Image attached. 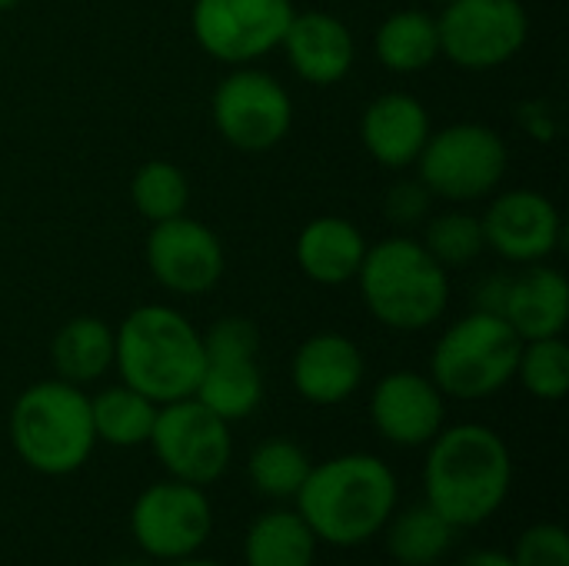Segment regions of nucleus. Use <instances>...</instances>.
<instances>
[{
	"label": "nucleus",
	"instance_id": "f257e3e1",
	"mask_svg": "<svg viewBox=\"0 0 569 566\" xmlns=\"http://www.w3.org/2000/svg\"><path fill=\"white\" fill-rule=\"evenodd\" d=\"M513 487L507 440L487 424L443 427L427 444L423 497L457 530H470L500 514Z\"/></svg>",
	"mask_w": 569,
	"mask_h": 566
},
{
	"label": "nucleus",
	"instance_id": "f03ea898",
	"mask_svg": "<svg viewBox=\"0 0 569 566\" xmlns=\"http://www.w3.org/2000/svg\"><path fill=\"white\" fill-rule=\"evenodd\" d=\"M400 484L377 454H340L313 464L293 504L320 544L357 547L383 534L397 510Z\"/></svg>",
	"mask_w": 569,
	"mask_h": 566
},
{
	"label": "nucleus",
	"instance_id": "7ed1b4c3",
	"mask_svg": "<svg viewBox=\"0 0 569 566\" xmlns=\"http://www.w3.org/2000/svg\"><path fill=\"white\" fill-rule=\"evenodd\" d=\"M113 370L153 404L193 397L203 374V337L197 324L170 304L133 307L113 330Z\"/></svg>",
	"mask_w": 569,
	"mask_h": 566
},
{
	"label": "nucleus",
	"instance_id": "20e7f679",
	"mask_svg": "<svg viewBox=\"0 0 569 566\" xmlns=\"http://www.w3.org/2000/svg\"><path fill=\"white\" fill-rule=\"evenodd\" d=\"M357 287L370 317L397 334L430 330L450 307V270L410 234L370 244Z\"/></svg>",
	"mask_w": 569,
	"mask_h": 566
},
{
	"label": "nucleus",
	"instance_id": "39448f33",
	"mask_svg": "<svg viewBox=\"0 0 569 566\" xmlns=\"http://www.w3.org/2000/svg\"><path fill=\"white\" fill-rule=\"evenodd\" d=\"M7 434L17 457L33 474H77L97 447L90 397L83 394V387H73L60 377L37 380L13 400Z\"/></svg>",
	"mask_w": 569,
	"mask_h": 566
},
{
	"label": "nucleus",
	"instance_id": "423d86ee",
	"mask_svg": "<svg viewBox=\"0 0 569 566\" xmlns=\"http://www.w3.org/2000/svg\"><path fill=\"white\" fill-rule=\"evenodd\" d=\"M520 347L523 340L500 314L473 307L433 344L430 380L447 400H487L513 384Z\"/></svg>",
	"mask_w": 569,
	"mask_h": 566
},
{
	"label": "nucleus",
	"instance_id": "0eeeda50",
	"mask_svg": "<svg viewBox=\"0 0 569 566\" xmlns=\"http://www.w3.org/2000/svg\"><path fill=\"white\" fill-rule=\"evenodd\" d=\"M413 167L433 200L473 203L500 190L510 167V147L500 130L460 120L433 130Z\"/></svg>",
	"mask_w": 569,
	"mask_h": 566
},
{
	"label": "nucleus",
	"instance_id": "6e6552de",
	"mask_svg": "<svg viewBox=\"0 0 569 566\" xmlns=\"http://www.w3.org/2000/svg\"><path fill=\"white\" fill-rule=\"evenodd\" d=\"M210 120L227 147L263 153L287 140L293 127V97L257 63L230 67V73L213 87Z\"/></svg>",
	"mask_w": 569,
	"mask_h": 566
},
{
	"label": "nucleus",
	"instance_id": "1a4fd4ad",
	"mask_svg": "<svg viewBox=\"0 0 569 566\" xmlns=\"http://www.w3.org/2000/svg\"><path fill=\"white\" fill-rule=\"evenodd\" d=\"M147 444L167 477L197 487L217 484L233 460L230 424L207 410L197 397L160 404Z\"/></svg>",
	"mask_w": 569,
	"mask_h": 566
},
{
	"label": "nucleus",
	"instance_id": "9d476101",
	"mask_svg": "<svg viewBox=\"0 0 569 566\" xmlns=\"http://www.w3.org/2000/svg\"><path fill=\"white\" fill-rule=\"evenodd\" d=\"M440 57L460 70H497L530 37V13L520 0H450L437 13Z\"/></svg>",
	"mask_w": 569,
	"mask_h": 566
},
{
	"label": "nucleus",
	"instance_id": "9b49d317",
	"mask_svg": "<svg viewBox=\"0 0 569 566\" xmlns=\"http://www.w3.org/2000/svg\"><path fill=\"white\" fill-rule=\"evenodd\" d=\"M293 13V0H193L190 30L207 57L243 67L280 47Z\"/></svg>",
	"mask_w": 569,
	"mask_h": 566
},
{
	"label": "nucleus",
	"instance_id": "f8f14e48",
	"mask_svg": "<svg viewBox=\"0 0 569 566\" xmlns=\"http://www.w3.org/2000/svg\"><path fill=\"white\" fill-rule=\"evenodd\" d=\"M213 530V507L197 484L160 480L137 494L130 507L133 544L153 560H183L200 554Z\"/></svg>",
	"mask_w": 569,
	"mask_h": 566
},
{
	"label": "nucleus",
	"instance_id": "ddd939ff",
	"mask_svg": "<svg viewBox=\"0 0 569 566\" xmlns=\"http://www.w3.org/2000/svg\"><path fill=\"white\" fill-rule=\"evenodd\" d=\"M143 260L150 277L177 297L210 294L227 270V254L217 230L187 214L163 224H150Z\"/></svg>",
	"mask_w": 569,
	"mask_h": 566
},
{
	"label": "nucleus",
	"instance_id": "4468645a",
	"mask_svg": "<svg viewBox=\"0 0 569 566\" xmlns=\"http://www.w3.org/2000/svg\"><path fill=\"white\" fill-rule=\"evenodd\" d=\"M487 250H493L500 260L530 267L547 264L563 237V220L557 203L533 190V187H513L493 193L487 214H480Z\"/></svg>",
	"mask_w": 569,
	"mask_h": 566
},
{
	"label": "nucleus",
	"instance_id": "2eb2a0df",
	"mask_svg": "<svg viewBox=\"0 0 569 566\" xmlns=\"http://www.w3.org/2000/svg\"><path fill=\"white\" fill-rule=\"evenodd\" d=\"M370 424L393 447H427L447 427V397L430 374L393 370L370 394Z\"/></svg>",
	"mask_w": 569,
	"mask_h": 566
},
{
	"label": "nucleus",
	"instance_id": "dca6fc26",
	"mask_svg": "<svg viewBox=\"0 0 569 566\" xmlns=\"http://www.w3.org/2000/svg\"><path fill=\"white\" fill-rule=\"evenodd\" d=\"M363 374V350L357 347V340L337 330H320L307 337L290 360V384L313 407L347 404L360 390Z\"/></svg>",
	"mask_w": 569,
	"mask_h": 566
},
{
	"label": "nucleus",
	"instance_id": "f3484780",
	"mask_svg": "<svg viewBox=\"0 0 569 566\" xmlns=\"http://www.w3.org/2000/svg\"><path fill=\"white\" fill-rule=\"evenodd\" d=\"M280 50L290 70L313 87H337L350 77L357 63V40L350 27L330 10H303L293 13Z\"/></svg>",
	"mask_w": 569,
	"mask_h": 566
},
{
	"label": "nucleus",
	"instance_id": "a211bd4d",
	"mask_svg": "<svg viewBox=\"0 0 569 566\" xmlns=\"http://www.w3.org/2000/svg\"><path fill=\"white\" fill-rule=\"evenodd\" d=\"M430 133V110L410 90H387L373 97L360 117L363 150L387 170H410Z\"/></svg>",
	"mask_w": 569,
	"mask_h": 566
},
{
	"label": "nucleus",
	"instance_id": "6ab92c4d",
	"mask_svg": "<svg viewBox=\"0 0 569 566\" xmlns=\"http://www.w3.org/2000/svg\"><path fill=\"white\" fill-rule=\"evenodd\" d=\"M500 317L520 340L563 337L569 320V284L557 267L530 264L520 277H510Z\"/></svg>",
	"mask_w": 569,
	"mask_h": 566
},
{
	"label": "nucleus",
	"instance_id": "aec40b11",
	"mask_svg": "<svg viewBox=\"0 0 569 566\" xmlns=\"http://www.w3.org/2000/svg\"><path fill=\"white\" fill-rule=\"evenodd\" d=\"M367 247L370 244L353 220L323 214V217H313L297 234L293 257L307 280L320 287H343L357 280Z\"/></svg>",
	"mask_w": 569,
	"mask_h": 566
},
{
	"label": "nucleus",
	"instance_id": "412c9836",
	"mask_svg": "<svg viewBox=\"0 0 569 566\" xmlns=\"http://www.w3.org/2000/svg\"><path fill=\"white\" fill-rule=\"evenodd\" d=\"M113 350H117V340L107 320L90 317V314L70 317L50 340L53 377L73 387L97 384L113 370Z\"/></svg>",
	"mask_w": 569,
	"mask_h": 566
},
{
	"label": "nucleus",
	"instance_id": "4be33fe9",
	"mask_svg": "<svg viewBox=\"0 0 569 566\" xmlns=\"http://www.w3.org/2000/svg\"><path fill=\"white\" fill-rule=\"evenodd\" d=\"M373 57L390 73L410 77L440 60L437 13L423 7H403L383 17L373 30Z\"/></svg>",
	"mask_w": 569,
	"mask_h": 566
},
{
	"label": "nucleus",
	"instance_id": "5701e85b",
	"mask_svg": "<svg viewBox=\"0 0 569 566\" xmlns=\"http://www.w3.org/2000/svg\"><path fill=\"white\" fill-rule=\"evenodd\" d=\"M193 397L220 420L237 424L263 404V370L257 357H203Z\"/></svg>",
	"mask_w": 569,
	"mask_h": 566
},
{
	"label": "nucleus",
	"instance_id": "b1692460",
	"mask_svg": "<svg viewBox=\"0 0 569 566\" xmlns=\"http://www.w3.org/2000/svg\"><path fill=\"white\" fill-rule=\"evenodd\" d=\"M320 540L297 510L260 514L243 537L247 566H313Z\"/></svg>",
	"mask_w": 569,
	"mask_h": 566
},
{
	"label": "nucleus",
	"instance_id": "393cba45",
	"mask_svg": "<svg viewBox=\"0 0 569 566\" xmlns=\"http://www.w3.org/2000/svg\"><path fill=\"white\" fill-rule=\"evenodd\" d=\"M157 407L160 404H153L140 390L127 387L123 380L97 390L90 397V420H93L97 444H110V447H123V450L147 444L153 420H157Z\"/></svg>",
	"mask_w": 569,
	"mask_h": 566
},
{
	"label": "nucleus",
	"instance_id": "a878e982",
	"mask_svg": "<svg viewBox=\"0 0 569 566\" xmlns=\"http://www.w3.org/2000/svg\"><path fill=\"white\" fill-rule=\"evenodd\" d=\"M387 550L400 566H433L453 547L457 527H450L430 504L393 510L387 520Z\"/></svg>",
	"mask_w": 569,
	"mask_h": 566
},
{
	"label": "nucleus",
	"instance_id": "bb28decb",
	"mask_svg": "<svg viewBox=\"0 0 569 566\" xmlns=\"http://www.w3.org/2000/svg\"><path fill=\"white\" fill-rule=\"evenodd\" d=\"M310 457L307 450L290 440V437H270L260 440L250 454L247 464V477L253 484V490L267 500H293L297 490L303 487L307 474H310Z\"/></svg>",
	"mask_w": 569,
	"mask_h": 566
},
{
	"label": "nucleus",
	"instance_id": "cd10ccee",
	"mask_svg": "<svg viewBox=\"0 0 569 566\" xmlns=\"http://www.w3.org/2000/svg\"><path fill=\"white\" fill-rule=\"evenodd\" d=\"M130 203L147 224L183 217L190 207V180L170 160H147L130 177Z\"/></svg>",
	"mask_w": 569,
	"mask_h": 566
},
{
	"label": "nucleus",
	"instance_id": "c85d7f7f",
	"mask_svg": "<svg viewBox=\"0 0 569 566\" xmlns=\"http://www.w3.org/2000/svg\"><path fill=\"white\" fill-rule=\"evenodd\" d=\"M423 247L443 264L447 270L473 264L487 250L483 224L477 214L467 210H440L423 220Z\"/></svg>",
	"mask_w": 569,
	"mask_h": 566
},
{
	"label": "nucleus",
	"instance_id": "c756f323",
	"mask_svg": "<svg viewBox=\"0 0 569 566\" xmlns=\"http://www.w3.org/2000/svg\"><path fill=\"white\" fill-rule=\"evenodd\" d=\"M523 390L543 404L563 400L569 390V347L563 337H540V340H523L520 360H517V377Z\"/></svg>",
	"mask_w": 569,
	"mask_h": 566
},
{
	"label": "nucleus",
	"instance_id": "7c9ffc66",
	"mask_svg": "<svg viewBox=\"0 0 569 566\" xmlns=\"http://www.w3.org/2000/svg\"><path fill=\"white\" fill-rule=\"evenodd\" d=\"M203 337V357H260V330L250 317H220Z\"/></svg>",
	"mask_w": 569,
	"mask_h": 566
},
{
	"label": "nucleus",
	"instance_id": "2f4dec72",
	"mask_svg": "<svg viewBox=\"0 0 569 566\" xmlns=\"http://www.w3.org/2000/svg\"><path fill=\"white\" fill-rule=\"evenodd\" d=\"M517 566H569V537L560 524H533L513 544Z\"/></svg>",
	"mask_w": 569,
	"mask_h": 566
},
{
	"label": "nucleus",
	"instance_id": "473e14b6",
	"mask_svg": "<svg viewBox=\"0 0 569 566\" xmlns=\"http://www.w3.org/2000/svg\"><path fill=\"white\" fill-rule=\"evenodd\" d=\"M433 210V193L420 183V177L413 180H397L390 187V193L383 197V214L390 217V224L410 230L420 227Z\"/></svg>",
	"mask_w": 569,
	"mask_h": 566
},
{
	"label": "nucleus",
	"instance_id": "72a5a7b5",
	"mask_svg": "<svg viewBox=\"0 0 569 566\" xmlns=\"http://www.w3.org/2000/svg\"><path fill=\"white\" fill-rule=\"evenodd\" d=\"M457 566H517V564H513V557H510V554H503V550H473V554H467V557H463Z\"/></svg>",
	"mask_w": 569,
	"mask_h": 566
},
{
	"label": "nucleus",
	"instance_id": "f704fd0d",
	"mask_svg": "<svg viewBox=\"0 0 569 566\" xmlns=\"http://www.w3.org/2000/svg\"><path fill=\"white\" fill-rule=\"evenodd\" d=\"M167 566H220V564H213V560H203V557H183V560H170Z\"/></svg>",
	"mask_w": 569,
	"mask_h": 566
},
{
	"label": "nucleus",
	"instance_id": "c9c22d12",
	"mask_svg": "<svg viewBox=\"0 0 569 566\" xmlns=\"http://www.w3.org/2000/svg\"><path fill=\"white\" fill-rule=\"evenodd\" d=\"M23 0H0V13H7V10H13V7H20Z\"/></svg>",
	"mask_w": 569,
	"mask_h": 566
},
{
	"label": "nucleus",
	"instance_id": "e433bc0d",
	"mask_svg": "<svg viewBox=\"0 0 569 566\" xmlns=\"http://www.w3.org/2000/svg\"><path fill=\"white\" fill-rule=\"evenodd\" d=\"M427 3H440V7H443V3H450V0H427Z\"/></svg>",
	"mask_w": 569,
	"mask_h": 566
},
{
	"label": "nucleus",
	"instance_id": "4c0bfd02",
	"mask_svg": "<svg viewBox=\"0 0 569 566\" xmlns=\"http://www.w3.org/2000/svg\"><path fill=\"white\" fill-rule=\"evenodd\" d=\"M117 566H143V564H117Z\"/></svg>",
	"mask_w": 569,
	"mask_h": 566
}]
</instances>
